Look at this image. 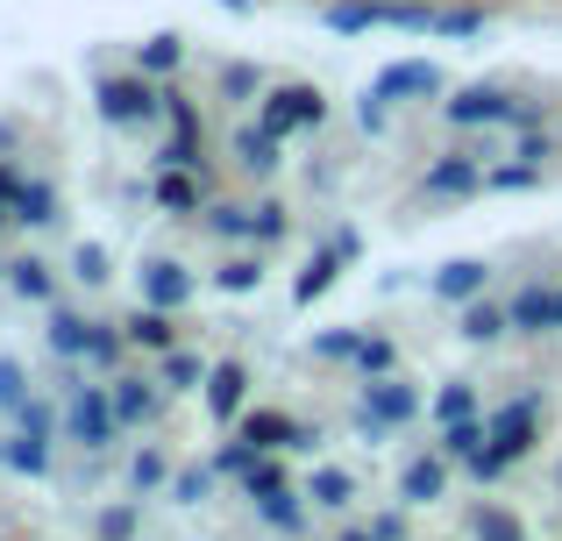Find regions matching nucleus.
Here are the masks:
<instances>
[{"label": "nucleus", "instance_id": "1", "mask_svg": "<svg viewBox=\"0 0 562 541\" xmlns=\"http://www.w3.org/2000/svg\"><path fill=\"white\" fill-rule=\"evenodd\" d=\"M527 449H535V399L506 406V414L492 420V449H477V457H470V471H477V477H498L506 463H520Z\"/></svg>", "mask_w": 562, "mask_h": 541}, {"label": "nucleus", "instance_id": "2", "mask_svg": "<svg viewBox=\"0 0 562 541\" xmlns=\"http://www.w3.org/2000/svg\"><path fill=\"white\" fill-rule=\"evenodd\" d=\"M441 114H449L456 128H477V122H527V108H513V100L492 93V86H470V93L441 100Z\"/></svg>", "mask_w": 562, "mask_h": 541}, {"label": "nucleus", "instance_id": "3", "mask_svg": "<svg viewBox=\"0 0 562 541\" xmlns=\"http://www.w3.org/2000/svg\"><path fill=\"white\" fill-rule=\"evenodd\" d=\"M321 114H328V100H321L314 86H285V93H271V108H263V128H271V136H285V128L321 122Z\"/></svg>", "mask_w": 562, "mask_h": 541}, {"label": "nucleus", "instance_id": "4", "mask_svg": "<svg viewBox=\"0 0 562 541\" xmlns=\"http://www.w3.org/2000/svg\"><path fill=\"white\" fill-rule=\"evenodd\" d=\"M513 328L520 335H549V328H562V292H541V285H527V292H513Z\"/></svg>", "mask_w": 562, "mask_h": 541}, {"label": "nucleus", "instance_id": "5", "mask_svg": "<svg viewBox=\"0 0 562 541\" xmlns=\"http://www.w3.org/2000/svg\"><path fill=\"white\" fill-rule=\"evenodd\" d=\"M413 93H441V71L427 57H406V65H392L378 79V100H413Z\"/></svg>", "mask_w": 562, "mask_h": 541}, {"label": "nucleus", "instance_id": "6", "mask_svg": "<svg viewBox=\"0 0 562 541\" xmlns=\"http://www.w3.org/2000/svg\"><path fill=\"white\" fill-rule=\"evenodd\" d=\"M71 435H79L86 449H100L114 435V399H100V392H79L71 399Z\"/></svg>", "mask_w": 562, "mask_h": 541}, {"label": "nucleus", "instance_id": "7", "mask_svg": "<svg viewBox=\"0 0 562 541\" xmlns=\"http://www.w3.org/2000/svg\"><path fill=\"white\" fill-rule=\"evenodd\" d=\"M342 257H357V236H342V243H328V250H321L314 257V264H306V278H300V285H292V300H321V292H328L335 285V271H342Z\"/></svg>", "mask_w": 562, "mask_h": 541}, {"label": "nucleus", "instance_id": "8", "mask_svg": "<svg viewBox=\"0 0 562 541\" xmlns=\"http://www.w3.org/2000/svg\"><path fill=\"white\" fill-rule=\"evenodd\" d=\"M100 114H108V122H143V114H150V93H143L136 79H108L100 86Z\"/></svg>", "mask_w": 562, "mask_h": 541}, {"label": "nucleus", "instance_id": "9", "mask_svg": "<svg viewBox=\"0 0 562 541\" xmlns=\"http://www.w3.org/2000/svg\"><path fill=\"white\" fill-rule=\"evenodd\" d=\"M363 399H371V420H413L420 392H413V385H398V377H378V385L363 392Z\"/></svg>", "mask_w": 562, "mask_h": 541}, {"label": "nucleus", "instance_id": "10", "mask_svg": "<svg viewBox=\"0 0 562 541\" xmlns=\"http://www.w3.org/2000/svg\"><path fill=\"white\" fill-rule=\"evenodd\" d=\"M243 385H249V377L235 371V363H221V371H206V406H214V420L243 414Z\"/></svg>", "mask_w": 562, "mask_h": 541}, {"label": "nucleus", "instance_id": "11", "mask_svg": "<svg viewBox=\"0 0 562 541\" xmlns=\"http://www.w3.org/2000/svg\"><path fill=\"white\" fill-rule=\"evenodd\" d=\"M243 435H249L257 449H300V442H306V428H292V420H278V414H249Z\"/></svg>", "mask_w": 562, "mask_h": 541}, {"label": "nucleus", "instance_id": "12", "mask_svg": "<svg viewBox=\"0 0 562 541\" xmlns=\"http://www.w3.org/2000/svg\"><path fill=\"white\" fill-rule=\"evenodd\" d=\"M0 463L22 477H43L50 471V449H43V435H14V442H0Z\"/></svg>", "mask_w": 562, "mask_h": 541}, {"label": "nucleus", "instance_id": "13", "mask_svg": "<svg viewBox=\"0 0 562 541\" xmlns=\"http://www.w3.org/2000/svg\"><path fill=\"white\" fill-rule=\"evenodd\" d=\"M477 285H484V264H470V257L435 271V292H441V300H477Z\"/></svg>", "mask_w": 562, "mask_h": 541}, {"label": "nucleus", "instance_id": "14", "mask_svg": "<svg viewBox=\"0 0 562 541\" xmlns=\"http://www.w3.org/2000/svg\"><path fill=\"white\" fill-rule=\"evenodd\" d=\"M86 342H93V320L50 314V349H57V357H86Z\"/></svg>", "mask_w": 562, "mask_h": 541}, {"label": "nucleus", "instance_id": "15", "mask_svg": "<svg viewBox=\"0 0 562 541\" xmlns=\"http://www.w3.org/2000/svg\"><path fill=\"white\" fill-rule=\"evenodd\" d=\"M186 292H192L186 264H150V306H186Z\"/></svg>", "mask_w": 562, "mask_h": 541}, {"label": "nucleus", "instance_id": "16", "mask_svg": "<svg viewBox=\"0 0 562 541\" xmlns=\"http://www.w3.org/2000/svg\"><path fill=\"white\" fill-rule=\"evenodd\" d=\"M157 200H165L171 214H192V207H200V185H192L186 171H171V165H165V179H157Z\"/></svg>", "mask_w": 562, "mask_h": 541}, {"label": "nucleus", "instance_id": "17", "mask_svg": "<svg viewBox=\"0 0 562 541\" xmlns=\"http://www.w3.org/2000/svg\"><path fill=\"white\" fill-rule=\"evenodd\" d=\"M57 193L50 185H22V200H14V222H29V228H43V222H57Z\"/></svg>", "mask_w": 562, "mask_h": 541}, {"label": "nucleus", "instance_id": "18", "mask_svg": "<svg viewBox=\"0 0 562 541\" xmlns=\"http://www.w3.org/2000/svg\"><path fill=\"white\" fill-rule=\"evenodd\" d=\"M506 328H513L506 306H470V314H463V335H470V342H492V335H506Z\"/></svg>", "mask_w": 562, "mask_h": 541}, {"label": "nucleus", "instance_id": "19", "mask_svg": "<svg viewBox=\"0 0 562 541\" xmlns=\"http://www.w3.org/2000/svg\"><path fill=\"white\" fill-rule=\"evenodd\" d=\"M235 150H243V165H249V171H278V136H271V128H249Z\"/></svg>", "mask_w": 562, "mask_h": 541}, {"label": "nucleus", "instance_id": "20", "mask_svg": "<svg viewBox=\"0 0 562 541\" xmlns=\"http://www.w3.org/2000/svg\"><path fill=\"white\" fill-rule=\"evenodd\" d=\"M470 185H477V165H463V157L427 171V193H470Z\"/></svg>", "mask_w": 562, "mask_h": 541}, {"label": "nucleus", "instance_id": "21", "mask_svg": "<svg viewBox=\"0 0 562 541\" xmlns=\"http://www.w3.org/2000/svg\"><path fill=\"white\" fill-rule=\"evenodd\" d=\"M477 449H484V428H477V420H449V435H441V457H477Z\"/></svg>", "mask_w": 562, "mask_h": 541}, {"label": "nucleus", "instance_id": "22", "mask_svg": "<svg viewBox=\"0 0 562 541\" xmlns=\"http://www.w3.org/2000/svg\"><path fill=\"white\" fill-rule=\"evenodd\" d=\"M179 65H186L179 36H150V43H143V71H179Z\"/></svg>", "mask_w": 562, "mask_h": 541}, {"label": "nucleus", "instance_id": "23", "mask_svg": "<svg viewBox=\"0 0 562 541\" xmlns=\"http://www.w3.org/2000/svg\"><path fill=\"white\" fill-rule=\"evenodd\" d=\"M214 471H228V477H249V471H257V442H249V435H235V442L214 457Z\"/></svg>", "mask_w": 562, "mask_h": 541}, {"label": "nucleus", "instance_id": "24", "mask_svg": "<svg viewBox=\"0 0 562 541\" xmlns=\"http://www.w3.org/2000/svg\"><path fill=\"white\" fill-rule=\"evenodd\" d=\"M128 335H136V342H150V349H171V320H165V306L136 314V320H128Z\"/></svg>", "mask_w": 562, "mask_h": 541}, {"label": "nucleus", "instance_id": "25", "mask_svg": "<svg viewBox=\"0 0 562 541\" xmlns=\"http://www.w3.org/2000/svg\"><path fill=\"white\" fill-rule=\"evenodd\" d=\"M435 492H441V463L420 457V463L406 471V499H435Z\"/></svg>", "mask_w": 562, "mask_h": 541}, {"label": "nucleus", "instance_id": "26", "mask_svg": "<svg viewBox=\"0 0 562 541\" xmlns=\"http://www.w3.org/2000/svg\"><path fill=\"white\" fill-rule=\"evenodd\" d=\"M263 520H271V528H300V506H292V492L285 485H278V492H263Z\"/></svg>", "mask_w": 562, "mask_h": 541}, {"label": "nucleus", "instance_id": "27", "mask_svg": "<svg viewBox=\"0 0 562 541\" xmlns=\"http://www.w3.org/2000/svg\"><path fill=\"white\" fill-rule=\"evenodd\" d=\"M435 414H441V420H470V414H477V392H470V385H449V392L435 399Z\"/></svg>", "mask_w": 562, "mask_h": 541}, {"label": "nucleus", "instance_id": "28", "mask_svg": "<svg viewBox=\"0 0 562 541\" xmlns=\"http://www.w3.org/2000/svg\"><path fill=\"white\" fill-rule=\"evenodd\" d=\"M165 377H171V392H186V385H200V357H192V349H171V363H165Z\"/></svg>", "mask_w": 562, "mask_h": 541}, {"label": "nucleus", "instance_id": "29", "mask_svg": "<svg viewBox=\"0 0 562 541\" xmlns=\"http://www.w3.org/2000/svg\"><path fill=\"white\" fill-rule=\"evenodd\" d=\"M0 406H8V414H22V406H29V385H22V363H0Z\"/></svg>", "mask_w": 562, "mask_h": 541}, {"label": "nucleus", "instance_id": "30", "mask_svg": "<svg viewBox=\"0 0 562 541\" xmlns=\"http://www.w3.org/2000/svg\"><path fill=\"white\" fill-rule=\"evenodd\" d=\"M150 414V392L143 385H114V420H143Z\"/></svg>", "mask_w": 562, "mask_h": 541}, {"label": "nucleus", "instance_id": "31", "mask_svg": "<svg viewBox=\"0 0 562 541\" xmlns=\"http://www.w3.org/2000/svg\"><path fill=\"white\" fill-rule=\"evenodd\" d=\"M14 292H22V300H50V271L43 264H14Z\"/></svg>", "mask_w": 562, "mask_h": 541}, {"label": "nucleus", "instance_id": "32", "mask_svg": "<svg viewBox=\"0 0 562 541\" xmlns=\"http://www.w3.org/2000/svg\"><path fill=\"white\" fill-rule=\"evenodd\" d=\"M349 492H357V485H349L342 471H321V477H314V499H321V506H349Z\"/></svg>", "mask_w": 562, "mask_h": 541}, {"label": "nucleus", "instance_id": "33", "mask_svg": "<svg viewBox=\"0 0 562 541\" xmlns=\"http://www.w3.org/2000/svg\"><path fill=\"white\" fill-rule=\"evenodd\" d=\"M371 22H384V8H328V29H349V36Z\"/></svg>", "mask_w": 562, "mask_h": 541}, {"label": "nucleus", "instance_id": "34", "mask_svg": "<svg viewBox=\"0 0 562 541\" xmlns=\"http://www.w3.org/2000/svg\"><path fill=\"white\" fill-rule=\"evenodd\" d=\"M435 29H441V36H477V29H484V14L456 8V14H435Z\"/></svg>", "mask_w": 562, "mask_h": 541}, {"label": "nucleus", "instance_id": "35", "mask_svg": "<svg viewBox=\"0 0 562 541\" xmlns=\"http://www.w3.org/2000/svg\"><path fill=\"white\" fill-rule=\"evenodd\" d=\"M206 228H214V236H249L257 222H243L235 207H206Z\"/></svg>", "mask_w": 562, "mask_h": 541}, {"label": "nucleus", "instance_id": "36", "mask_svg": "<svg viewBox=\"0 0 562 541\" xmlns=\"http://www.w3.org/2000/svg\"><path fill=\"white\" fill-rule=\"evenodd\" d=\"M71 264H79V278H86V285H100V278H108V250H100V243H86V250L71 257Z\"/></svg>", "mask_w": 562, "mask_h": 541}, {"label": "nucleus", "instance_id": "37", "mask_svg": "<svg viewBox=\"0 0 562 541\" xmlns=\"http://www.w3.org/2000/svg\"><path fill=\"white\" fill-rule=\"evenodd\" d=\"M257 278H263L257 264H228V271H214V285H221V292H249Z\"/></svg>", "mask_w": 562, "mask_h": 541}, {"label": "nucleus", "instance_id": "38", "mask_svg": "<svg viewBox=\"0 0 562 541\" xmlns=\"http://www.w3.org/2000/svg\"><path fill=\"white\" fill-rule=\"evenodd\" d=\"M86 357L114 363V357H122V335H114V328H93V342H86Z\"/></svg>", "mask_w": 562, "mask_h": 541}, {"label": "nucleus", "instance_id": "39", "mask_svg": "<svg viewBox=\"0 0 562 541\" xmlns=\"http://www.w3.org/2000/svg\"><path fill=\"white\" fill-rule=\"evenodd\" d=\"M314 349H321V357H357V349H363V342H357V335H349V328H342V335H321V342H314Z\"/></svg>", "mask_w": 562, "mask_h": 541}, {"label": "nucleus", "instance_id": "40", "mask_svg": "<svg viewBox=\"0 0 562 541\" xmlns=\"http://www.w3.org/2000/svg\"><path fill=\"white\" fill-rule=\"evenodd\" d=\"M14 200H22V179H14V165H0V222L14 214Z\"/></svg>", "mask_w": 562, "mask_h": 541}, {"label": "nucleus", "instance_id": "41", "mask_svg": "<svg viewBox=\"0 0 562 541\" xmlns=\"http://www.w3.org/2000/svg\"><path fill=\"white\" fill-rule=\"evenodd\" d=\"M100 534H108V541H128V534H136V514H128V506H122V514H108V520H100Z\"/></svg>", "mask_w": 562, "mask_h": 541}, {"label": "nucleus", "instance_id": "42", "mask_svg": "<svg viewBox=\"0 0 562 541\" xmlns=\"http://www.w3.org/2000/svg\"><path fill=\"white\" fill-rule=\"evenodd\" d=\"M157 477H165V457H157V449H143V457H136V485H157Z\"/></svg>", "mask_w": 562, "mask_h": 541}, {"label": "nucleus", "instance_id": "43", "mask_svg": "<svg viewBox=\"0 0 562 541\" xmlns=\"http://www.w3.org/2000/svg\"><path fill=\"white\" fill-rule=\"evenodd\" d=\"M257 236H285V207H257Z\"/></svg>", "mask_w": 562, "mask_h": 541}, {"label": "nucleus", "instance_id": "44", "mask_svg": "<svg viewBox=\"0 0 562 541\" xmlns=\"http://www.w3.org/2000/svg\"><path fill=\"white\" fill-rule=\"evenodd\" d=\"M200 492H206V477H200V471H186V477H179V506H192Z\"/></svg>", "mask_w": 562, "mask_h": 541}, {"label": "nucleus", "instance_id": "45", "mask_svg": "<svg viewBox=\"0 0 562 541\" xmlns=\"http://www.w3.org/2000/svg\"><path fill=\"white\" fill-rule=\"evenodd\" d=\"M342 541H378V534H342Z\"/></svg>", "mask_w": 562, "mask_h": 541}]
</instances>
